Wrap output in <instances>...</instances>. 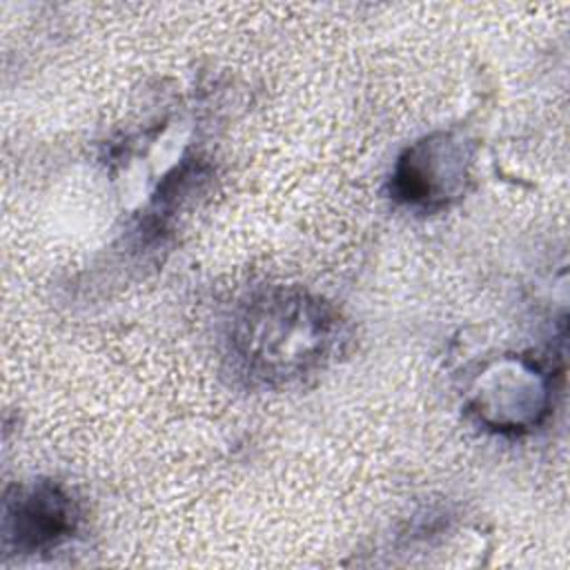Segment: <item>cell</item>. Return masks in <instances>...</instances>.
Masks as SVG:
<instances>
[{
    "instance_id": "6da1fadb",
    "label": "cell",
    "mask_w": 570,
    "mask_h": 570,
    "mask_svg": "<svg viewBox=\"0 0 570 570\" xmlns=\"http://www.w3.org/2000/svg\"><path fill=\"white\" fill-rule=\"evenodd\" d=\"M334 330V316L321 301L276 292L247 307L236 332V347L254 376L289 381L325 358Z\"/></svg>"
},
{
    "instance_id": "7a4b0ae2",
    "label": "cell",
    "mask_w": 570,
    "mask_h": 570,
    "mask_svg": "<svg viewBox=\"0 0 570 570\" xmlns=\"http://www.w3.org/2000/svg\"><path fill=\"white\" fill-rule=\"evenodd\" d=\"M465 174L463 140L452 134H436L414 142L401 156L392 176V191L407 205L436 207L461 191Z\"/></svg>"
},
{
    "instance_id": "3957f363",
    "label": "cell",
    "mask_w": 570,
    "mask_h": 570,
    "mask_svg": "<svg viewBox=\"0 0 570 570\" xmlns=\"http://www.w3.org/2000/svg\"><path fill=\"white\" fill-rule=\"evenodd\" d=\"M548 410L546 376L523 363L503 361L479 379L474 392V412L479 419L499 430H519L537 425Z\"/></svg>"
},
{
    "instance_id": "277c9868",
    "label": "cell",
    "mask_w": 570,
    "mask_h": 570,
    "mask_svg": "<svg viewBox=\"0 0 570 570\" xmlns=\"http://www.w3.org/2000/svg\"><path fill=\"white\" fill-rule=\"evenodd\" d=\"M78 510L71 497L51 483L22 488L7 497L4 543L31 554L58 546L76 530Z\"/></svg>"
}]
</instances>
